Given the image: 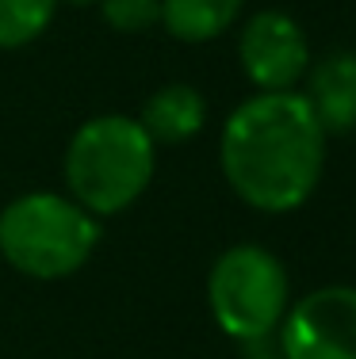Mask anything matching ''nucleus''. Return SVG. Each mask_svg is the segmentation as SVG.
<instances>
[{
  "mask_svg": "<svg viewBox=\"0 0 356 359\" xmlns=\"http://www.w3.org/2000/svg\"><path fill=\"white\" fill-rule=\"evenodd\" d=\"M223 176L265 215H287L315 195L326 165V130L299 92H257L223 130Z\"/></svg>",
  "mask_w": 356,
  "mask_h": 359,
  "instance_id": "f257e3e1",
  "label": "nucleus"
},
{
  "mask_svg": "<svg viewBox=\"0 0 356 359\" xmlns=\"http://www.w3.org/2000/svg\"><path fill=\"white\" fill-rule=\"evenodd\" d=\"M157 168V145L126 115H96L77 126L65 149L70 199L92 218H112L126 210L150 187Z\"/></svg>",
  "mask_w": 356,
  "mask_h": 359,
  "instance_id": "f03ea898",
  "label": "nucleus"
},
{
  "mask_svg": "<svg viewBox=\"0 0 356 359\" xmlns=\"http://www.w3.org/2000/svg\"><path fill=\"white\" fill-rule=\"evenodd\" d=\"M100 245V218L54 191L20 195L0 210V256L31 279H65Z\"/></svg>",
  "mask_w": 356,
  "mask_h": 359,
  "instance_id": "7ed1b4c3",
  "label": "nucleus"
},
{
  "mask_svg": "<svg viewBox=\"0 0 356 359\" xmlns=\"http://www.w3.org/2000/svg\"><path fill=\"white\" fill-rule=\"evenodd\" d=\"M207 302L215 325L234 340H265L279 329L291 287L287 271L261 245H234L215 260L207 279Z\"/></svg>",
  "mask_w": 356,
  "mask_h": 359,
  "instance_id": "20e7f679",
  "label": "nucleus"
},
{
  "mask_svg": "<svg viewBox=\"0 0 356 359\" xmlns=\"http://www.w3.org/2000/svg\"><path fill=\"white\" fill-rule=\"evenodd\" d=\"M279 359H356V287H322L287 306Z\"/></svg>",
  "mask_w": 356,
  "mask_h": 359,
  "instance_id": "39448f33",
  "label": "nucleus"
},
{
  "mask_svg": "<svg viewBox=\"0 0 356 359\" xmlns=\"http://www.w3.org/2000/svg\"><path fill=\"white\" fill-rule=\"evenodd\" d=\"M242 69L261 92H291L310 69V42L287 12H257L242 27Z\"/></svg>",
  "mask_w": 356,
  "mask_h": 359,
  "instance_id": "423d86ee",
  "label": "nucleus"
},
{
  "mask_svg": "<svg viewBox=\"0 0 356 359\" xmlns=\"http://www.w3.org/2000/svg\"><path fill=\"white\" fill-rule=\"evenodd\" d=\"M307 104L326 134H345L356 126V54H329L307 69Z\"/></svg>",
  "mask_w": 356,
  "mask_h": 359,
  "instance_id": "0eeeda50",
  "label": "nucleus"
},
{
  "mask_svg": "<svg viewBox=\"0 0 356 359\" xmlns=\"http://www.w3.org/2000/svg\"><path fill=\"white\" fill-rule=\"evenodd\" d=\"M207 123V104L192 84H165L146 100L138 126L150 134L154 145H180L196 138Z\"/></svg>",
  "mask_w": 356,
  "mask_h": 359,
  "instance_id": "6e6552de",
  "label": "nucleus"
},
{
  "mask_svg": "<svg viewBox=\"0 0 356 359\" xmlns=\"http://www.w3.org/2000/svg\"><path fill=\"white\" fill-rule=\"evenodd\" d=\"M242 15V0H161V23L180 42H211Z\"/></svg>",
  "mask_w": 356,
  "mask_h": 359,
  "instance_id": "1a4fd4ad",
  "label": "nucleus"
},
{
  "mask_svg": "<svg viewBox=\"0 0 356 359\" xmlns=\"http://www.w3.org/2000/svg\"><path fill=\"white\" fill-rule=\"evenodd\" d=\"M62 0H0V50L35 42L50 27Z\"/></svg>",
  "mask_w": 356,
  "mask_h": 359,
  "instance_id": "9d476101",
  "label": "nucleus"
},
{
  "mask_svg": "<svg viewBox=\"0 0 356 359\" xmlns=\"http://www.w3.org/2000/svg\"><path fill=\"white\" fill-rule=\"evenodd\" d=\"M100 12L119 35H146L161 23V0H100Z\"/></svg>",
  "mask_w": 356,
  "mask_h": 359,
  "instance_id": "9b49d317",
  "label": "nucleus"
},
{
  "mask_svg": "<svg viewBox=\"0 0 356 359\" xmlns=\"http://www.w3.org/2000/svg\"><path fill=\"white\" fill-rule=\"evenodd\" d=\"M65 4H73V8H92V4H100V0H65Z\"/></svg>",
  "mask_w": 356,
  "mask_h": 359,
  "instance_id": "f8f14e48",
  "label": "nucleus"
},
{
  "mask_svg": "<svg viewBox=\"0 0 356 359\" xmlns=\"http://www.w3.org/2000/svg\"><path fill=\"white\" fill-rule=\"evenodd\" d=\"M253 359H279V355H253Z\"/></svg>",
  "mask_w": 356,
  "mask_h": 359,
  "instance_id": "ddd939ff",
  "label": "nucleus"
}]
</instances>
